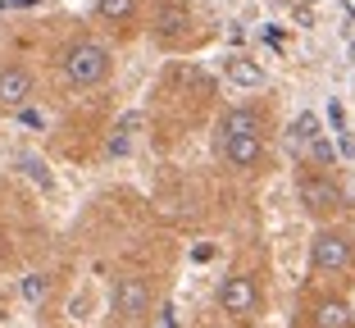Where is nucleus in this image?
<instances>
[{"instance_id":"1","label":"nucleus","mask_w":355,"mask_h":328,"mask_svg":"<svg viewBox=\"0 0 355 328\" xmlns=\"http://www.w3.org/2000/svg\"><path fill=\"white\" fill-rule=\"evenodd\" d=\"M310 287L346 292L355 283V233L346 223H319L310 237Z\"/></svg>"},{"instance_id":"2","label":"nucleus","mask_w":355,"mask_h":328,"mask_svg":"<svg viewBox=\"0 0 355 328\" xmlns=\"http://www.w3.org/2000/svg\"><path fill=\"white\" fill-rule=\"evenodd\" d=\"M292 187H296V201H301V210L314 219V228H319V223H342V214L351 210V191H346V182L337 178V169L296 164Z\"/></svg>"},{"instance_id":"3","label":"nucleus","mask_w":355,"mask_h":328,"mask_svg":"<svg viewBox=\"0 0 355 328\" xmlns=\"http://www.w3.org/2000/svg\"><path fill=\"white\" fill-rule=\"evenodd\" d=\"M214 306H219L223 319H232V324H255L264 310V278L260 269H228V274L219 278V287H214Z\"/></svg>"},{"instance_id":"4","label":"nucleus","mask_w":355,"mask_h":328,"mask_svg":"<svg viewBox=\"0 0 355 328\" xmlns=\"http://www.w3.org/2000/svg\"><path fill=\"white\" fill-rule=\"evenodd\" d=\"M60 74H64L69 87L92 92V87L110 83V74H114V55H110L105 42H96V37H73V42L64 46V55H60Z\"/></svg>"},{"instance_id":"5","label":"nucleus","mask_w":355,"mask_h":328,"mask_svg":"<svg viewBox=\"0 0 355 328\" xmlns=\"http://www.w3.org/2000/svg\"><path fill=\"white\" fill-rule=\"evenodd\" d=\"M292 328H355V306L346 301V292L305 283L292 306Z\"/></svg>"},{"instance_id":"6","label":"nucleus","mask_w":355,"mask_h":328,"mask_svg":"<svg viewBox=\"0 0 355 328\" xmlns=\"http://www.w3.org/2000/svg\"><path fill=\"white\" fill-rule=\"evenodd\" d=\"M214 155L232 173H269V132H237V128L214 123Z\"/></svg>"},{"instance_id":"7","label":"nucleus","mask_w":355,"mask_h":328,"mask_svg":"<svg viewBox=\"0 0 355 328\" xmlns=\"http://www.w3.org/2000/svg\"><path fill=\"white\" fill-rule=\"evenodd\" d=\"M155 310V287L146 274H119L110 287V315L119 324H146Z\"/></svg>"},{"instance_id":"8","label":"nucleus","mask_w":355,"mask_h":328,"mask_svg":"<svg viewBox=\"0 0 355 328\" xmlns=\"http://www.w3.org/2000/svg\"><path fill=\"white\" fill-rule=\"evenodd\" d=\"M150 37H155L159 46H187L191 37H196V14H191V5H182V0H159L155 14H150Z\"/></svg>"},{"instance_id":"9","label":"nucleus","mask_w":355,"mask_h":328,"mask_svg":"<svg viewBox=\"0 0 355 328\" xmlns=\"http://www.w3.org/2000/svg\"><path fill=\"white\" fill-rule=\"evenodd\" d=\"M37 96V78L28 64H0V110H28Z\"/></svg>"},{"instance_id":"10","label":"nucleus","mask_w":355,"mask_h":328,"mask_svg":"<svg viewBox=\"0 0 355 328\" xmlns=\"http://www.w3.org/2000/svg\"><path fill=\"white\" fill-rule=\"evenodd\" d=\"M319 137H328L324 128H319V114H314V110H301V114L292 119V132H287V141H292L296 159H305V150H310Z\"/></svg>"},{"instance_id":"11","label":"nucleus","mask_w":355,"mask_h":328,"mask_svg":"<svg viewBox=\"0 0 355 328\" xmlns=\"http://www.w3.org/2000/svg\"><path fill=\"white\" fill-rule=\"evenodd\" d=\"M137 10H141V0H96V14H101V23H110V28H132Z\"/></svg>"},{"instance_id":"12","label":"nucleus","mask_w":355,"mask_h":328,"mask_svg":"<svg viewBox=\"0 0 355 328\" xmlns=\"http://www.w3.org/2000/svg\"><path fill=\"white\" fill-rule=\"evenodd\" d=\"M223 74H228V83H237V87H264V69L255 60H246V55H232V60L223 64Z\"/></svg>"},{"instance_id":"13","label":"nucleus","mask_w":355,"mask_h":328,"mask_svg":"<svg viewBox=\"0 0 355 328\" xmlns=\"http://www.w3.org/2000/svg\"><path fill=\"white\" fill-rule=\"evenodd\" d=\"M132 132H137V114L123 119V123L114 128V137H110V146H105V150H110V155H128V146H132Z\"/></svg>"},{"instance_id":"14","label":"nucleus","mask_w":355,"mask_h":328,"mask_svg":"<svg viewBox=\"0 0 355 328\" xmlns=\"http://www.w3.org/2000/svg\"><path fill=\"white\" fill-rule=\"evenodd\" d=\"M23 297H28V301H42L46 297V274H28V278H23Z\"/></svg>"}]
</instances>
